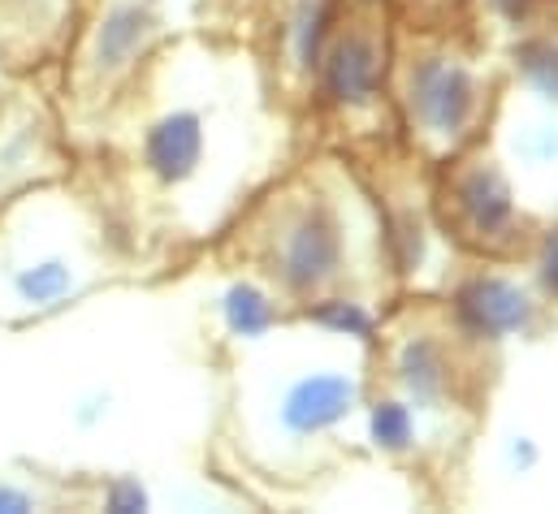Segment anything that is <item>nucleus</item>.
Returning a JSON list of instances; mask_svg holds the SVG:
<instances>
[{
	"instance_id": "obj_18",
	"label": "nucleus",
	"mask_w": 558,
	"mask_h": 514,
	"mask_svg": "<svg viewBox=\"0 0 558 514\" xmlns=\"http://www.w3.org/2000/svg\"><path fill=\"white\" fill-rule=\"evenodd\" d=\"M4 78H9V74H4V70H0V87H4Z\"/></svg>"
},
{
	"instance_id": "obj_3",
	"label": "nucleus",
	"mask_w": 558,
	"mask_h": 514,
	"mask_svg": "<svg viewBox=\"0 0 558 514\" xmlns=\"http://www.w3.org/2000/svg\"><path fill=\"white\" fill-rule=\"evenodd\" d=\"M390 91L412 147L433 164H446L472 147L489 118L485 70L476 57L437 35H420L395 48Z\"/></svg>"
},
{
	"instance_id": "obj_1",
	"label": "nucleus",
	"mask_w": 558,
	"mask_h": 514,
	"mask_svg": "<svg viewBox=\"0 0 558 514\" xmlns=\"http://www.w3.org/2000/svg\"><path fill=\"white\" fill-rule=\"evenodd\" d=\"M351 212L316 178H294L281 191L256 199L234 238L243 243L247 268L269 281L290 307H312L320 298L347 294L351 285Z\"/></svg>"
},
{
	"instance_id": "obj_5",
	"label": "nucleus",
	"mask_w": 558,
	"mask_h": 514,
	"mask_svg": "<svg viewBox=\"0 0 558 514\" xmlns=\"http://www.w3.org/2000/svg\"><path fill=\"white\" fill-rule=\"evenodd\" d=\"M437 217L446 238L485 259L529 256L537 238V225L520 208L511 178L476 143L446 160L437 182Z\"/></svg>"
},
{
	"instance_id": "obj_14",
	"label": "nucleus",
	"mask_w": 558,
	"mask_h": 514,
	"mask_svg": "<svg viewBox=\"0 0 558 514\" xmlns=\"http://www.w3.org/2000/svg\"><path fill=\"white\" fill-rule=\"evenodd\" d=\"M533 268H537V290L546 303H558V225L537 230L533 238Z\"/></svg>"
},
{
	"instance_id": "obj_16",
	"label": "nucleus",
	"mask_w": 558,
	"mask_h": 514,
	"mask_svg": "<svg viewBox=\"0 0 558 514\" xmlns=\"http://www.w3.org/2000/svg\"><path fill=\"white\" fill-rule=\"evenodd\" d=\"M537 4H542V0H489V9H494L498 17H507V22H515V26H520Z\"/></svg>"
},
{
	"instance_id": "obj_8",
	"label": "nucleus",
	"mask_w": 558,
	"mask_h": 514,
	"mask_svg": "<svg viewBox=\"0 0 558 514\" xmlns=\"http://www.w3.org/2000/svg\"><path fill=\"white\" fill-rule=\"evenodd\" d=\"M364 411V386L347 368H307L274 393V432L286 445L325 441Z\"/></svg>"
},
{
	"instance_id": "obj_17",
	"label": "nucleus",
	"mask_w": 558,
	"mask_h": 514,
	"mask_svg": "<svg viewBox=\"0 0 558 514\" xmlns=\"http://www.w3.org/2000/svg\"><path fill=\"white\" fill-rule=\"evenodd\" d=\"M39 506V498L31 489H13V485H0V511H31Z\"/></svg>"
},
{
	"instance_id": "obj_7",
	"label": "nucleus",
	"mask_w": 558,
	"mask_h": 514,
	"mask_svg": "<svg viewBox=\"0 0 558 514\" xmlns=\"http://www.w3.org/2000/svg\"><path fill=\"white\" fill-rule=\"evenodd\" d=\"M542 290L498 268H472L450 290V329L463 346H502L524 338L542 320Z\"/></svg>"
},
{
	"instance_id": "obj_9",
	"label": "nucleus",
	"mask_w": 558,
	"mask_h": 514,
	"mask_svg": "<svg viewBox=\"0 0 558 514\" xmlns=\"http://www.w3.org/2000/svg\"><path fill=\"white\" fill-rule=\"evenodd\" d=\"M459 333L454 329H428L420 325L412 333H399L386 355V372L395 393H403L420 415H437L459 402Z\"/></svg>"
},
{
	"instance_id": "obj_2",
	"label": "nucleus",
	"mask_w": 558,
	"mask_h": 514,
	"mask_svg": "<svg viewBox=\"0 0 558 514\" xmlns=\"http://www.w3.org/2000/svg\"><path fill=\"white\" fill-rule=\"evenodd\" d=\"M169 39L173 26L165 0H78L74 30L57 65V100L74 147H87Z\"/></svg>"
},
{
	"instance_id": "obj_4",
	"label": "nucleus",
	"mask_w": 558,
	"mask_h": 514,
	"mask_svg": "<svg viewBox=\"0 0 558 514\" xmlns=\"http://www.w3.org/2000/svg\"><path fill=\"white\" fill-rule=\"evenodd\" d=\"M78 147L70 138L57 74H9L0 87V208L74 178Z\"/></svg>"
},
{
	"instance_id": "obj_6",
	"label": "nucleus",
	"mask_w": 558,
	"mask_h": 514,
	"mask_svg": "<svg viewBox=\"0 0 558 514\" xmlns=\"http://www.w3.org/2000/svg\"><path fill=\"white\" fill-rule=\"evenodd\" d=\"M390 61L381 0H342L307 83L312 105L338 122L373 118L390 91Z\"/></svg>"
},
{
	"instance_id": "obj_15",
	"label": "nucleus",
	"mask_w": 558,
	"mask_h": 514,
	"mask_svg": "<svg viewBox=\"0 0 558 514\" xmlns=\"http://www.w3.org/2000/svg\"><path fill=\"white\" fill-rule=\"evenodd\" d=\"M507 463H511V472L529 476V472L542 463V450L533 445V437H511V445H507Z\"/></svg>"
},
{
	"instance_id": "obj_10",
	"label": "nucleus",
	"mask_w": 558,
	"mask_h": 514,
	"mask_svg": "<svg viewBox=\"0 0 558 514\" xmlns=\"http://www.w3.org/2000/svg\"><path fill=\"white\" fill-rule=\"evenodd\" d=\"M78 0H0V70L57 74Z\"/></svg>"
},
{
	"instance_id": "obj_12",
	"label": "nucleus",
	"mask_w": 558,
	"mask_h": 514,
	"mask_svg": "<svg viewBox=\"0 0 558 514\" xmlns=\"http://www.w3.org/2000/svg\"><path fill=\"white\" fill-rule=\"evenodd\" d=\"M364 437L386 454V458H416L420 454V415L416 406L403 397V393H381V397H368L364 411Z\"/></svg>"
},
{
	"instance_id": "obj_11",
	"label": "nucleus",
	"mask_w": 558,
	"mask_h": 514,
	"mask_svg": "<svg viewBox=\"0 0 558 514\" xmlns=\"http://www.w3.org/2000/svg\"><path fill=\"white\" fill-rule=\"evenodd\" d=\"M338 9H342V0H286L278 17V65L286 78L312 83L316 57L329 39Z\"/></svg>"
},
{
	"instance_id": "obj_13",
	"label": "nucleus",
	"mask_w": 558,
	"mask_h": 514,
	"mask_svg": "<svg viewBox=\"0 0 558 514\" xmlns=\"http://www.w3.org/2000/svg\"><path fill=\"white\" fill-rule=\"evenodd\" d=\"M520 30L524 35L515 44V74L537 100L558 105V26L537 22V13H529Z\"/></svg>"
}]
</instances>
